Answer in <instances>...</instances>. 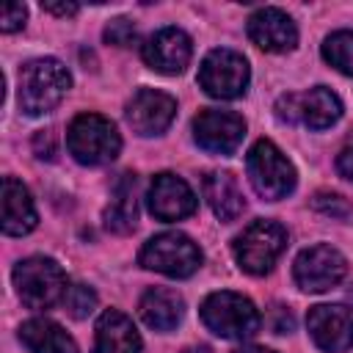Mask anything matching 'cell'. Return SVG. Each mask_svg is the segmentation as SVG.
Here are the masks:
<instances>
[{"mask_svg":"<svg viewBox=\"0 0 353 353\" xmlns=\"http://www.w3.org/2000/svg\"><path fill=\"white\" fill-rule=\"evenodd\" d=\"M41 8L50 11V14H58V17L77 14V3H41Z\"/></svg>","mask_w":353,"mask_h":353,"instance_id":"cell-29","label":"cell"},{"mask_svg":"<svg viewBox=\"0 0 353 353\" xmlns=\"http://www.w3.org/2000/svg\"><path fill=\"white\" fill-rule=\"evenodd\" d=\"M135 185H138L135 174H121V179L113 185V196L105 210V226L116 234H127L135 229V221H138Z\"/></svg>","mask_w":353,"mask_h":353,"instance_id":"cell-22","label":"cell"},{"mask_svg":"<svg viewBox=\"0 0 353 353\" xmlns=\"http://www.w3.org/2000/svg\"><path fill=\"white\" fill-rule=\"evenodd\" d=\"M245 168H248V179L254 185V190L268 199V201H279L284 196L292 193L295 188V168L292 163L284 157V152L270 143V141H256L245 157Z\"/></svg>","mask_w":353,"mask_h":353,"instance_id":"cell-6","label":"cell"},{"mask_svg":"<svg viewBox=\"0 0 353 353\" xmlns=\"http://www.w3.org/2000/svg\"><path fill=\"white\" fill-rule=\"evenodd\" d=\"M204 199L221 221H234L245 207L240 185L229 171H210L204 176Z\"/></svg>","mask_w":353,"mask_h":353,"instance_id":"cell-21","label":"cell"},{"mask_svg":"<svg viewBox=\"0 0 353 353\" xmlns=\"http://www.w3.org/2000/svg\"><path fill=\"white\" fill-rule=\"evenodd\" d=\"M138 314H141V320L149 328H154V331H171L185 317V301L174 290L152 287V290L143 292V298L138 303Z\"/></svg>","mask_w":353,"mask_h":353,"instance_id":"cell-19","label":"cell"},{"mask_svg":"<svg viewBox=\"0 0 353 353\" xmlns=\"http://www.w3.org/2000/svg\"><path fill=\"white\" fill-rule=\"evenodd\" d=\"M141 265L171 279H185L201 265L199 245L182 232H163L141 248Z\"/></svg>","mask_w":353,"mask_h":353,"instance_id":"cell-7","label":"cell"},{"mask_svg":"<svg viewBox=\"0 0 353 353\" xmlns=\"http://www.w3.org/2000/svg\"><path fill=\"white\" fill-rule=\"evenodd\" d=\"M234 353H273L270 347H259V345H248V347H237Z\"/></svg>","mask_w":353,"mask_h":353,"instance_id":"cell-30","label":"cell"},{"mask_svg":"<svg viewBox=\"0 0 353 353\" xmlns=\"http://www.w3.org/2000/svg\"><path fill=\"white\" fill-rule=\"evenodd\" d=\"M248 39L265 52H290L298 44V28L281 8H259L248 19Z\"/></svg>","mask_w":353,"mask_h":353,"instance_id":"cell-16","label":"cell"},{"mask_svg":"<svg viewBox=\"0 0 353 353\" xmlns=\"http://www.w3.org/2000/svg\"><path fill=\"white\" fill-rule=\"evenodd\" d=\"M36 221L39 215L28 188L19 179L6 176L3 179V232L11 237H22L36 226Z\"/></svg>","mask_w":353,"mask_h":353,"instance_id":"cell-18","label":"cell"},{"mask_svg":"<svg viewBox=\"0 0 353 353\" xmlns=\"http://www.w3.org/2000/svg\"><path fill=\"white\" fill-rule=\"evenodd\" d=\"M336 168H339V174H342L345 179L353 182V143L345 146V149L339 152V157H336Z\"/></svg>","mask_w":353,"mask_h":353,"instance_id":"cell-28","label":"cell"},{"mask_svg":"<svg viewBox=\"0 0 353 353\" xmlns=\"http://www.w3.org/2000/svg\"><path fill=\"white\" fill-rule=\"evenodd\" d=\"M72 85L69 69L55 58H36L19 69V105L28 116L50 113Z\"/></svg>","mask_w":353,"mask_h":353,"instance_id":"cell-1","label":"cell"},{"mask_svg":"<svg viewBox=\"0 0 353 353\" xmlns=\"http://www.w3.org/2000/svg\"><path fill=\"white\" fill-rule=\"evenodd\" d=\"M14 287L28 309H50L63 301L69 281L63 268L50 256H28L14 268Z\"/></svg>","mask_w":353,"mask_h":353,"instance_id":"cell-2","label":"cell"},{"mask_svg":"<svg viewBox=\"0 0 353 353\" xmlns=\"http://www.w3.org/2000/svg\"><path fill=\"white\" fill-rule=\"evenodd\" d=\"M19 339L30 353H77L74 339L52 320L36 317L19 325Z\"/></svg>","mask_w":353,"mask_h":353,"instance_id":"cell-20","label":"cell"},{"mask_svg":"<svg viewBox=\"0 0 353 353\" xmlns=\"http://www.w3.org/2000/svg\"><path fill=\"white\" fill-rule=\"evenodd\" d=\"M25 17H28V8L22 3H8L3 6V17H0V28L3 33H14L25 25Z\"/></svg>","mask_w":353,"mask_h":353,"instance_id":"cell-26","label":"cell"},{"mask_svg":"<svg viewBox=\"0 0 353 353\" xmlns=\"http://www.w3.org/2000/svg\"><path fill=\"white\" fill-rule=\"evenodd\" d=\"M174 116H176V99L154 88H141L127 102V124L143 138L165 132Z\"/></svg>","mask_w":353,"mask_h":353,"instance_id":"cell-13","label":"cell"},{"mask_svg":"<svg viewBox=\"0 0 353 353\" xmlns=\"http://www.w3.org/2000/svg\"><path fill=\"white\" fill-rule=\"evenodd\" d=\"M245 135V121L243 116L232 110H218V108H204L193 119V138L201 149L212 154H232Z\"/></svg>","mask_w":353,"mask_h":353,"instance_id":"cell-12","label":"cell"},{"mask_svg":"<svg viewBox=\"0 0 353 353\" xmlns=\"http://www.w3.org/2000/svg\"><path fill=\"white\" fill-rule=\"evenodd\" d=\"M149 212L157 221H179L196 212V193L176 174H157L146 193Z\"/></svg>","mask_w":353,"mask_h":353,"instance_id":"cell-14","label":"cell"},{"mask_svg":"<svg viewBox=\"0 0 353 353\" xmlns=\"http://www.w3.org/2000/svg\"><path fill=\"white\" fill-rule=\"evenodd\" d=\"M284 248H287V229L276 221H254L232 243L237 265L254 276L268 273Z\"/></svg>","mask_w":353,"mask_h":353,"instance_id":"cell-5","label":"cell"},{"mask_svg":"<svg viewBox=\"0 0 353 353\" xmlns=\"http://www.w3.org/2000/svg\"><path fill=\"white\" fill-rule=\"evenodd\" d=\"M201 320L212 334L223 339H248L262 325L256 306L245 295L232 292V290L207 295L201 303Z\"/></svg>","mask_w":353,"mask_h":353,"instance_id":"cell-3","label":"cell"},{"mask_svg":"<svg viewBox=\"0 0 353 353\" xmlns=\"http://www.w3.org/2000/svg\"><path fill=\"white\" fill-rule=\"evenodd\" d=\"M347 273V262L345 256L331 248V245H312V248H303L292 265V276H295V284L303 290V292H325L331 290L334 284H339Z\"/></svg>","mask_w":353,"mask_h":353,"instance_id":"cell-10","label":"cell"},{"mask_svg":"<svg viewBox=\"0 0 353 353\" xmlns=\"http://www.w3.org/2000/svg\"><path fill=\"white\" fill-rule=\"evenodd\" d=\"M251 80L248 61L234 50H212L199 69V85L215 99H237Z\"/></svg>","mask_w":353,"mask_h":353,"instance_id":"cell-8","label":"cell"},{"mask_svg":"<svg viewBox=\"0 0 353 353\" xmlns=\"http://www.w3.org/2000/svg\"><path fill=\"white\" fill-rule=\"evenodd\" d=\"M323 58L342 74L353 77V30H336L323 41Z\"/></svg>","mask_w":353,"mask_h":353,"instance_id":"cell-23","label":"cell"},{"mask_svg":"<svg viewBox=\"0 0 353 353\" xmlns=\"http://www.w3.org/2000/svg\"><path fill=\"white\" fill-rule=\"evenodd\" d=\"M193 55L190 36L179 28H163L143 44V61L163 74H179Z\"/></svg>","mask_w":353,"mask_h":353,"instance_id":"cell-15","label":"cell"},{"mask_svg":"<svg viewBox=\"0 0 353 353\" xmlns=\"http://www.w3.org/2000/svg\"><path fill=\"white\" fill-rule=\"evenodd\" d=\"M105 41L108 44H116V47H127L135 41V25L130 19H113L108 28H105Z\"/></svg>","mask_w":353,"mask_h":353,"instance_id":"cell-25","label":"cell"},{"mask_svg":"<svg viewBox=\"0 0 353 353\" xmlns=\"http://www.w3.org/2000/svg\"><path fill=\"white\" fill-rule=\"evenodd\" d=\"M94 353H141V336L132 320L119 309L102 312V317L97 320Z\"/></svg>","mask_w":353,"mask_h":353,"instance_id":"cell-17","label":"cell"},{"mask_svg":"<svg viewBox=\"0 0 353 353\" xmlns=\"http://www.w3.org/2000/svg\"><path fill=\"white\" fill-rule=\"evenodd\" d=\"M63 303H66V312L72 317L83 320L97 309V292L91 287H85V284H72L66 290V295H63Z\"/></svg>","mask_w":353,"mask_h":353,"instance_id":"cell-24","label":"cell"},{"mask_svg":"<svg viewBox=\"0 0 353 353\" xmlns=\"http://www.w3.org/2000/svg\"><path fill=\"white\" fill-rule=\"evenodd\" d=\"M66 146L69 154L83 163V165H102L116 160L119 149H121V138L113 127V121H108L99 113H80L66 132Z\"/></svg>","mask_w":353,"mask_h":353,"instance_id":"cell-4","label":"cell"},{"mask_svg":"<svg viewBox=\"0 0 353 353\" xmlns=\"http://www.w3.org/2000/svg\"><path fill=\"white\" fill-rule=\"evenodd\" d=\"M314 207L320 212H325V215H339V218H345L350 212L347 201L342 196H336V193H317L314 196Z\"/></svg>","mask_w":353,"mask_h":353,"instance_id":"cell-27","label":"cell"},{"mask_svg":"<svg viewBox=\"0 0 353 353\" xmlns=\"http://www.w3.org/2000/svg\"><path fill=\"white\" fill-rule=\"evenodd\" d=\"M309 334L314 345L325 353H342L353 347V306L320 303L306 314Z\"/></svg>","mask_w":353,"mask_h":353,"instance_id":"cell-11","label":"cell"},{"mask_svg":"<svg viewBox=\"0 0 353 353\" xmlns=\"http://www.w3.org/2000/svg\"><path fill=\"white\" fill-rule=\"evenodd\" d=\"M276 113L284 121H303L312 130H325L342 116V102L331 88L314 85L306 94L281 97L276 105Z\"/></svg>","mask_w":353,"mask_h":353,"instance_id":"cell-9","label":"cell"}]
</instances>
